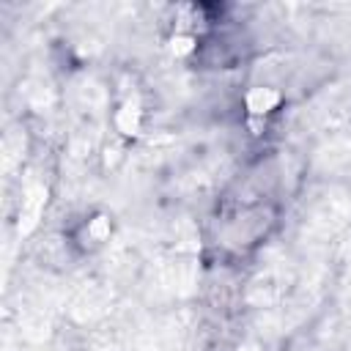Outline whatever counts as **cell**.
Listing matches in <instances>:
<instances>
[{
  "label": "cell",
  "instance_id": "6da1fadb",
  "mask_svg": "<svg viewBox=\"0 0 351 351\" xmlns=\"http://www.w3.org/2000/svg\"><path fill=\"white\" fill-rule=\"evenodd\" d=\"M244 101H247V112H250L252 118H266L269 112L277 110V104H280V93L271 90V88H252V90L247 93Z\"/></svg>",
  "mask_w": 351,
  "mask_h": 351
}]
</instances>
